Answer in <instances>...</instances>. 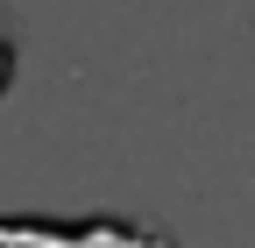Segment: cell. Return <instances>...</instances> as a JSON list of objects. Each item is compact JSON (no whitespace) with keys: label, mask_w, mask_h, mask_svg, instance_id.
<instances>
[{"label":"cell","mask_w":255,"mask_h":248,"mask_svg":"<svg viewBox=\"0 0 255 248\" xmlns=\"http://www.w3.org/2000/svg\"><path fill=\"white\" fill-rule=\"evenodd\" d=\"M0 248H177L170 227L128 213H0Z\"/></svg>","instance_id":"6da1fadb"},{"label":"cell","mask_w":255,"mask_h":248,"mask_svg":"<svg viewBox=\"0 0 255 248\" xmlns=\"http://www.w3.org/2000/svg\"><path fill=\"white\" fill-rule=\"evenodd\" d=\"M7 85H14V28L0 21V92H7Z\"/></svg>","instance_id":"7a4b0ae2"}]
</instances>
